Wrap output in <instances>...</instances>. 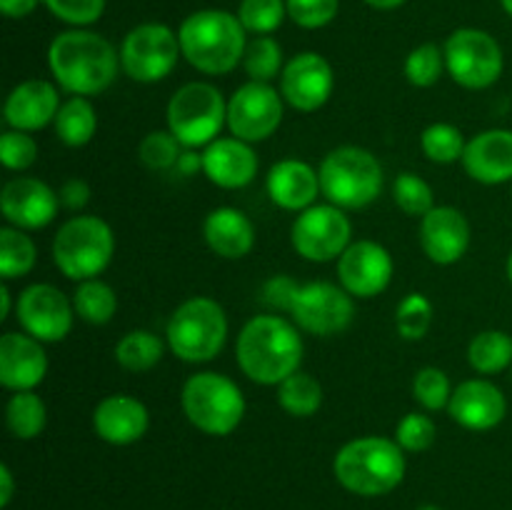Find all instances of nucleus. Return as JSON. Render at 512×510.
I'll return each mask as SVG.
<instances>
[{
  "mask_svg": "<svg viewBox=\"0 0 512 510\" xmlns=\"http://www.w3.org/2000/svg\"><path fill=\"white\" fill-rule=\"evenodd\" d=\"M285 115V98L270 83L248 80L228 100V128L245 143H260L275 135Z\"/></svg>",
  "mask_w": 512,
  "mask_h": 510,
  "instance_id": "nucleus-14",
  "label": "nucleus"
},
{
  "mask_svg": "<svg viewBox=\"0 0 512 510\" xmlns=\"http://www.w3.org/2000/svg\"><path fill=\"white\" fill-rule=\"evenodd\" d=\"M303 350L298 325L280 315H255L240 330L235 360L253 383L280 385L300 370Z\"/></svg>",
  "mask_w": 512,
  "mask_h": 510,
  "instance_id": "nucleus-2",
  "label": "nucleus"
},
{
  "mask_svg": "<svg viewBox=\"0 0 512 510\" xmlns=\"http://www.w3.org/2000/svg\"><path fill=\"white\" fill-rule=\"evenodd\" d=\"M180 153H183V145L178 143L170 130H150L138 145V158L145 168L155 170H173L178 163Z\"/></svg>",
  "mask_w": 512,
  "mask_h": 510,
  "instance_id": "nucleus-40",
  "label": "nucleus"
},
{
  "mask_svg": "<svg viewBox=\"0 0 512 510\" xmlns=\"http://www.w3.org/2000/svg\"><path fill=\"white\" fill-rule=\"evenodd\" d=\"M415 510H440L438 505H420V508H415Z\"/></svg>",
  "mask_w": 512,
  "mask_h": 510,
  "instance_id": "nucleus-56",
  "label": "nucleus"
},
{
  "mask_svg": "<svg viewBox=\"0 0 512 510\" xmlns=\"http://www.w3.org/2000/svg\"><path fill=\"white\" fill-rule=\"evenodd\" d=\"M288 15L305 30H318L333 23L340 10V0H285Z\"/></svg>",
  "mask_w": 512,
  "mask_h": 510,
  "instance_id": "nucleus-45",
  "label": "nucleus"
},
{
  "mask_svg": "<svg viewBox=\"0 0 512 510\" xmlns=\"http://www.w3.org/2000/svg\"><path fill=\"white\" fill-rule=\"evenodd\" d=\"M53 125L60 143L68 145V148H83L98 133V113L88 98L73 95L60 105Z\"/></svg>",
  "mask_w": 512,
  "mask_h": 510,
  "instance_id": "nucleus-28",
  "label": "nucleus"
},
{
  "mask_svg": "<svg viewBox=\"0 0 512 510\" xmlns=\"http://www.w3.org/2000/svg\"><path fill=\"white\" fill-rule=\"evenodd\" d=\"M185 418L200 433L225 438L245 418V395L233 378L215 370H203L185 380L180 393Z\"/></svg>",
  "mask_w": 512,
  "mask_h": 510,
  "instance_id": "nucleus-7",
  "label": "nucleus"
},
{
  "mask_svg": "<svg viewBox=\"0 0 512 510\" xmlns=\"http://www.w3.org/2000/svg\"><path fill=\"white\" fill-rule=\"evenodd\" d=\"M38 160V143L25 130H5L0 135V163L13 173H23Z\"/></svg>",
  "mask_w": 512,
  "mask_h": 510,
  "instance_id": "nucleus-43",
  "label": "nucleus"
},
{
  "mask_svg": "<svg viewBox=\"0 0 512 510\" xmlns=\"http://www.w3.org/2000/svg\"><path fill=\"white\" fill-rule=\"evenodd\" d=\"M165 340L175 358L185 363H210L228 340V315L218 300L195 295L173 310L165 328Z\"/></svg>",
  "mask_w": 512,
  "mask_h": 510,
  "instance_id": "nucleus-5",
  "label": "nucleus"
},
{
  "mask_svg": "<svg viewBox=\"0 0 512 510\" xmlns=\"http://www.w3.org/2000/svg\"><path fill=\"white\" fill-rule=\"evenodd\" d=\"M35 260H38V248L25 230L13 225L0 228V275L5 283L25 278L35 268Z\"/></svg>",
  "mask_w": 512,
  "mask_h": 510,
  "instance_id": "nucleus-33",
  "label": "nucleus"
},
{
  "mask_svg": "<svg viewBox=\"0 0 512 510\" xmlns=\"http://www.w3.org/2000/svg\"><path fill=\"white\" fill-rule=\"evenodd\" d=\"M335 90L333 65L320 53L305 50L290 58L280 73V93L290 108L315 113L330 100Z\"/></svg>",
  "mask_w": 512,
  "mask_h": 510,
  "instance_id": "nucleus-17",
  "label": "nucleus"
},
{
  "mask_svg": "<svg viewBox=\"0 0 512 510\" xmlns=\"http://www.w3.org/2000/svg\"><path fill=\"white\" fill-rule=\"evenodd\" d=\"M450 418L465 430H493L508 415V400L495 383L485 378H470L455 385L448 403Z\"/></svg>",
  "mask_w": 512,
  "mask_h": 510,
  "instance_id": "nucleus-19",
  "label": "nucleus"
},
{
  "mask_svg": "<svg viewBox=\"0 0 512 510\" xmlns=\"http://www.w3.org/2000/svg\"><path fill=\"white\" fill-rule=\"evenodd\" d=\"M288 15L285 0H243L238 8V18L248 33L270 35L283 25Z\"/></svg>",
  "mask_w": 512,
  "mask_h": 510,
  "instance_id": "nucleus-41",
  "label": "nucleus"
},
{
  "mask_svg": "<svg viewBox=\"0 0 512 510\" xmlns=\"http://www.w3.org/2000/svg\"><path fill=\"white\" fill-rule=\"evenodd\" d=\"M40 0H0V10L5 18H25L38 8Z\"/></svg>",
  "mask_w": 512,
  "mask_h": 510,
  "instance_id": "nucleus-50",
  "label": "nucleus"
},
{
  "mask_svg": "<svg viewBox=\"0 0 512 510\" xmlns=\"http://www.w3.org/2000/svg\"><path fill=\"white\" fill-rule=\"evenodd\" d=\"M468 363L475 373L495 375L512 365V335L505 330H483L468 345Z\"/></svg>",
  "mask_w": 512,
  "mask_h": 510,
  "instance_id": "nucleus-32",
  "label": "nucleus"
},
{
  "mask_svg": "<svg viewBox=\"0 0 512 510\" xmlns=\"http://www.w3.org/2000/svg\"><path fill=\"white\" fill-rule=\"evenodd\" d=\"M298 290H300V283L295 278H290V275H273L270 280H265L260 298H263V303L268 305V308L290 313Z\"/></svg>",
  "mask_w": 512,
  "mask_h": 510,
  "instance_id": "nucleus-47",
  "label": "nucleus"
},
{
  "mask_svg": "<svg viewBox=\"0 0 512 510\" xmlns=\"http://www.w3.org/2000/svg\"><path fill=\"white\" fill-rule=\"evenodd\" d=\"M48 68L65 93L90 98L115 83L120 53L108 38L93 30H65L50 43Z\"/></svg>",
  "mask_w": 512,
  "mask_h": 510,
  "instance_id": "nucleus-1",
  "label": "nucleus"
},
{
  "mask_svg": "<svg viewBox=\"0 0 512 510\" xmlns=\"http://www.w3.org/2000/svg\"><path fill=\"white\" fill-rule=\"evenodd\" d=\"M323 385L310 373H293L278 385V403L293 418H310L323 405Z\"/></svg>",
  "mask_w": 512,
  "mask_h": 510,
  "instance_id": "nucleus-34",
  "label": "nucleus"
},
{
  "mask_svg": "<svg viewBox=\"0 0 512 510\" xmlns=\"http://www.w3.org/2000/svg\"><path fill=\"white\" fill-rule=\"evenodd\" d=\"M175 173L185 175V178H190V175H195L198 170H203V153H195L193 148H185L183 153H180L178 163H175Z\"/></svg>",
  "mask_w": 512,
  "mask_h": 510,
  "instance_id": "nucleus-49",
  "label": "nucleus"
},
{
  "mask_svg": "<svg viewBox=\"0 0 512 510\" xmlns=\"http://www.w3.org/2000/svg\"><path fill=\"white\" fill-rule=\"evenodd\" d=\"M438 438V428L430 415L423 413H408L395 428V440L405 453H423Z\"/></svg>",
  "mask_w": 512,
  "mask_h": 510,
  "instance_id": "nucleus-44",
  "label": "nucleus"
},
{
  "mask_svg": "<svg viewBox=\"0 0 512 510\" xmlns=\"http://www.w3.org/2000/svg\"><path fill=\"white\" fill-rule=\"evenodd\" d=\"M73 308L80 320L90 325H108L118 313V295L113 285L100 278H90L78 283L73 293Z\"/></svg>",
  "mask_w": 512,
  "mask_h": 510,
  "instance_id": "nucleus-30",
  "label": "nucleus"
},
{
  "mask_svg": "<svg viewBox=\"0 0 512 510\" xmlns=\"http://www.w3.org/2000/svg\"><path fill=\"white\" fill-rule=\"evenodd\" d=\"M445 70L468 90H485L503 75V48L490 33L478 28H460L445 40Z\"/></svg>",
  "mask_w": 512,
  "mask_h": 510,
  "instance_id": "nucleus-10",
  "label": "nucleus"
},
{
  "mask_svg": "<svg viewBox=\"0 0 512 510\" xmlns=\"http://www.w3.org/2000/svg\"><path fill=\"white\" fill-rule=\"evenodd\" d=\"M150 413L143 400L115 393L100 400L93 410V430L110 445H133L148 433Z\"/></svg>",
  "mask_w": 512,
  "mask_h": 510,
  "instance_id": "nucleus-24",
  "label": "nucleus"
},
{
  "mask_svg": "<svg viewBox=\"0 0 512 510\" xmlns=\"http://www.w3.org/2000/svg\"><path fill=\"white\" fill-rule=\"evenodd\" d=\"M13 473H10L8 465H0V508H8L10 500H13Z\"/></svg>",
  "mask_w": 512,
  "mask_h": 510,
  "instance_id": "nucleus-51",
  "label": "nucleus"
},
{
  "mask_svg": "<svg viewBox=\"0 0 512 510\" xmlns=\"http://www.w3.org/2000/svg\"><path fill=\"white\" fill-rule=\"evenodd\" d=\"M165 343L150 330H130L115 343V360L130 373H148L163 360Z\"/></svg>",
  "mask_w": 512,
  "mask_h": 510,
  "instance_id": "nucleus-31",
  "label": "nucleus"
},
{
  "mask_svg": "<svg viewBox=\"0 0 512 510\" xmlns=\"http://www.w3.org/2000/svg\"><path fill=\"white\" fill-rule=\"evenodd\" d=\"M290 243L300 258L310 263H330L353 243V223L338 205L315 203L293 220Z\"/></svg>",
  "mask_w": 512,
  "mask_h": 510,
  "instance_id": "nucleus-12",
  "label": "nucleus"
},
{
  "mask_svg": "<svg viewBox=\"0 0 512 510\" xmlns=\"http://www.w3.org/2000/svg\"><path fill=\"white\" fill-rule=\"evenodd\" d=\"M393 200L405 215L423 218L435 208L433 188L418 173H400L393 183Z\"/></svg>",
  "mask_w": 512,
  "mask_h": 510,
  "instance_id": "nucleus-38",
  "label": "nucleus"
},
{
  "mask_svg": "<svg viewBox=\"0 0 512 510\" xmlns=\"http://www.w3.org/2000/svg\"><path fill=\"white\" fill-rule=\"evenodd\" d=\"M60 195L50 188L48 183L38 178H20L8 180L0 193V210L8 225L20 230H40L50 225L58 215Z\"/></svg>",
  "mask_w": 512,
  "mask_h": 510,
  "instance_id": "nucleus-18",
  "label": "nucleus"
},
{
  "mask_svg": "<svg viewBox=\"0 0 512 510\" xmlns=\"http://www.w3.org/2000/svg\"><path fill=\"white\" fill-rule=\"evenodd\" d=\"M228 125V100L213 83H185L168 103V130L183 148H208Z\"/></svg>",
  "mask_w": 512,
  "mask_h": 510,
  "instance_id": "nucleus-9",
  "label": "nucleus"
},
{
  "mask_svg": "<svg viewBox=\"0 0 512 510\" xmlns=\"http://www.w3.org/2000/svg\"><path fill=\"white\" fill-rule=\"evenodd\" d=\"M115 255L113 228L98 215H75L65 220L53 238V263L65 278H98Z\"/></svg>",
  "mask_w": 512,
  "mask_h": 510,
  "instance_id": "nucleus-8",
  "label": "nucleus"
},
{
  "mask_svg": "<svg viewBox=\"0 0 512 510\" xmlns=\"http://www.w3.org/2000/svg\"><path fill=\"white\" fill-rule=\"evenodd\" d=\"M433 303L425 293H408L395 310V330L403 340H423L433 325Z\"/></svg>",
  "mask_w": 512,
  "mask_h": 510,
  "instance_id": "nucleus-37",
  "label": "nucleus"
},
{
  "mask_svg": "<svg viewBox=\"0 0 512 510\" xmlns=\"http://www.w3.org/2000/svg\"><path fill=\"white\" fill-rule=\"evenodd\" d=\"M203 238L220 258L240 260L255 248V225L243 210L233 205H220L205 215Z\"/></svg>",
  "mask_w": 512,
  "mask_h": 510,
  "instance_id": "nucleus-27",
  "label": "nucleus"
},
{
  "mask_svg": "<svg viewBox=\"0 0 512 510\" xmlns=\"http://www.w3.org/2000/svg\"><path fill=\"white\" fill-rule=\"evenodd\" d=\"M265 190H268V198L273 200L278 208L293 210V213H303L305 208L315 205V198L323 193V190H320L318 170L298 158L278 160V163L268 170Z\"/></svg>",
  "mask_w": 512,
  "mask_h": 510,
  "instance_id": "nucleus-26",
  "label": "nucleus"
},
{
  "mask_svg": "<svg viewBox=\"0 0 512 510\" xmlns=\"http://www.w3.org/2000/svg\"><path fill=\"white\" fill-rule=\"evenodd\" d=\"M445 70V53L435 43H423L405 58V78L415 88H433Z\"/></svg>",
  "mask_w": 512,
  "mask_h": 510,
  "instance_id": "nucleus-39",
  "label": "nucleus"
},
{
  "mask_svg": "<svg viewBox=\"0 0 512 510\" xmlns=\"http://www.w3.org/2000/svg\"><path fill=\"white\" fill-rule=\"evenodd\" d=\"M508 280L512 283V250H510V255H508Z\"/></svg>",
  "mask_w": 512,
  "mask_h": 510,
  "instance_id": "nucleus-55",
  "label": "nucleus"
},
{
  "mask_svg": "<svg viewBox=\"0 0 512 510\" xmlns=\"http://www.w3.org/2000/svg\"><path fill=\"white\" fill-rule=\"evenodd\" d=\"M463 168L475 183H512V130L490 128L468 140Z\"/></svg>",
  "mask_w": 512,
  "mask_h": 510,
  "instance_id": "nucleus-25",
  "label": "nucleus"
},
{
  "mask_svg": "<svg viewBox=\"0 0 512 510\" xmlns=\"http://www.w3.org/2000/svg\"><path fill=\"white\" fill-rule=\"evenodd\" d=\"M45 8L68 25H93L105 10V0H43Z\"/></svg>",
  "mask_w": 512,
  "mask_h": 510,
  "instance_id": "nucleus-46",
  "label": "nucleus"
},
{
  "mask_svg": "<svg viewBox=\"0 0 512 510\" xmlns=\"http://www.w3.org/2000/svg\"><path fill=\"white\" fill-rule=\"evenodd\" d=\"M365 3L375 10H395V8H400L405 0H365Z\"/></svg>",
  "mask_w": 512,
  "mask_h": 510,
  "instance_id": "nucleus-53",
  "label": "nucleus"
},
{
  "mask_svg": "<svg viewBox=\"0 0 512 510\" xmlns=\"http://www.w3.org/2000/svg\"><path fill=\"white\" fill-rule=\"evenodd\" d=\"M243 68L248 78L258 80V83H270V80L278 78L285 68L283 48H280L278 40L270 38V35H255L245 48Z\"/></svg>",
  "mask_w": 512,
  "mask_h": 510,
  "instance_id": "nucleus-36",
  "label": "nucleus"
},
{
  "mask_svg": "<svg viewBox=\"0 0 512 510\" xmlns=\"http://www.w3.org/2000/svg\"><path fill=\"white\" fill-rule=\"evenodd\" d=\"M18 323L23 333L40 343H60L70 335L75 323L73 298L50 283H33L18 295L15 303Z\"/></svg>",
  "mask_w": 512,
  "mask_h": 510,
  "instance_id": "nucleus-15",
  "label": "nucleus"
},
{
  "mask_svg": "<svg viewBox=\"0 0 512 510\" xmlns=\"http://www.w3.org/2000/svg\"><path fill=\"white\" fill-rule=\"evenodd\" d=\"M318 173L325 200L343 210L368 208L383 190V165L360 145L333 148L323 158Z\"/></svg>",
  "mask_w": 512,
  "mask_h": 510,
  "instance_id": "nucleus-6",
  "label": "nucleus"
},
{
  "mask_svg": "<svg viewBox=\"0 0 512 510\" xmlns=\"http://www.w3.org/2000/svg\"><path fill=\"white\" fill-rule=\"evenodd\" d=\"M60 205L68 210H83L90 203V185L83 178H70L58 190Z\"/></svg>",
  "mask_w": 512,
  "mask_h": 510,
  "instance_id": "nucleus-48",
  "label": "nucleus"
},
{
  "mask_svg": "<svg viewBox=\"0 0 512 510\" xmlns=\"http://www.w3.org/2000/svg\"><path fill=\"white\" fill-rule=\"evenodd\" d=\"M465 145H468V140H465L463 130L453 123H433L420 135V148H423L425 158L438 165L463 160Z\"/></svg>",
  "mask_w": 512,
  "mask_h": 510,
  "instance_id": "nucleus-35",
  "label": "nucleus"
},
{
  "mask_svg": "<svg viewBox=\"0 0 512 510\" xmlns=\"http://www.w3.org/2000/svg\"><path fill=\"white\" fill-rule=\"evenodd\" d=\"M5 425L18 440H33L48 425V408L35 390H18L5 405Z\"/></svg>",
  "mask_w": 512,
  "mask_h": 510,
  "instance_id": "nucleus-29",
  "label": "nucleus"
},
{
  "mask_svg": "<svg viewBox=\"0 0 512 510\" xmlns=\"http://www.w3.org/2000/svg\"><path fill=\"white\" fill-rule=\"evenodd\" d=\"M10 298H13V295H10L8 283H3L0 285V320H5L10 315Z\"/></svg>",
  "mask_w": 512,
  "mask_h": 510,
  "instance_id": "nucleus-52",
  "label": "nucleus"
},
{
  "mask_svg": "<svg viewBox=\"0 0 512 510\" xmlns=\"http://www.w3.org/2000/svg\"><path fill=\"white\" fill-rule=\"evenodd\" d=\"M180 38L163 23H143L125 35L120 45V68L135 83H160L178 65Z\"/></svg>",
  "mask_w": 512,
  "mask_h": 510,
  "instance_id": "nucleus-11",
  "label": "nucleus"
},
{
  "mask_svg": "<svg viewBox=\"0 0 512 510\" xmlns=\"http://www.w3.org/2000/svg\"><path fill=\"white\" fill-rule=\"evenodd\" d=\"M203 173L223 190L248 188L258 178V155L253 145L235 138H218L203 148Z\"/></svg>",
  "mask_w": 512,
  "mask_h": 510,
  "instance_id": "nucleus-23",
  "label": "nucleus"
},
{
  "mask_svg": "<svg viewBox=\"0 0 512 510\" xmlns=\"http://www.w3.org/2000/svg\"><path fill=\"white\" fill-rule=\"evenodd\" d=\"M28 333H3L0 338V383L13 390H35L48 375V353Z\"/></svg>",
  "mask_w": 512,
  "mask_h": 510,
  "instance_id": "nucleus-21",
  "label": "nucleus"
},
{
  "mask_svg": "<svg viewBox=\"0 0 512 510\" xmlns=\"http://www.w3.org/2000/svg\"><path fill=\"white\" fill-rule=\"evenodd\" d=\"M248 30L228 10H198L178 30L183 58L205 75H225L245 58Z\"/></svg>",
  "mask_w": 512,
  "mask_h": 510,
  "instance_id": "nucleus-3",
  "label": "nucleus"
},
{
  "mask_svg": "<svg viewBox=\"0 0 512 510\" xmlns=\"http://www.w3.org/2000/svg\"><path fill=\"white\" fill-rule=\"evenodd\" d=\"M405 450L398 440L365 435L345 443L335 453L333 473L335 480L348 493L363 498H378L398 488L405 478Z\"/></svg>",
  "mask_w": 512,
  "mask_h": 510,
  "instance_id": "nucleus-4",
  "label": "nucleus"
},
{
  "mask_svg": "<svg viewBox=\"0 0 512 510\" xmlns=\"http://www.w3.org/2000/svg\"><path fill=\"white\" fill-rule=\"evenodd\" d=\"M500 3H503L505 13H508V15H510V18H512V0H500Z\"/></svg>",
  "mask_w": 512,
  "mask_h": 510,
  "instance_id": "nucleus-54",
  "label": "nucleus"
},
{
  "mask_svg": "<svg viewBox=\"0 0 512 510\" xmlns=\"http://www.w3.org/2000/svg\"><path fill=\"white\" fill-rule=\"evenodd\" d=\"M420 248L435 265H455L470 248V223L463 210L435 205L420 218Z\"/></svg>",
  "mask_w": 512,
  "mask_h": 510,
  "instance_id": "nucleus-20",
  "label": "nucleus"
},
{
  "mask_svg": "<svg viewBox=\"0 0 512 510\" xmlns=\"http://www.w3.org/2000/svg\"><path fill=\"white\" fill-rule=\"evenodd\" d=\"M450 395H453V385L445 370L428 365V368H420L413 378V398L423 405L430 413H438V410L448 408Z\"/></svg>",
  "mask_w": 512,
  "mask_h": 510,
  "instance_id": "nucleus-42",
  "label": "nucleus"
},
{
  "mask_svg": "<svg viewBox=\"0 0 512 510\" xmlns=\"http://www.w3.org/2000/svg\"><path fill=\"white\" fill-rule=\"evenodd\" d=\"M60 105L63 103H60L58 88L50 80L30 78L10 90L5 98L3 115L8 128L35 133V130L55 123Z\"/></svg>",
  "mask_w": 512,
  "mask_h": 510,
  "instance_id": "nucleus-22",
  "label": "nucleus"
},
{
  "mask_svg": "<svg viewBox=\"0 0 512 510\" xmlns=\"http://www.w3.org/2000/svg\"><path fill=\"white\" fill-rule=\"evenodd\" d=\"M395 263L393 255L385 245L375 240H353L343 255L338 258L340 285L353 298L370 300L385 293L393 280Z\"/></svg>",
  "mask_w": 512,
  "mask_h": 510,
  "instance_id": "nucleus-16",
  "label": "nucleus"
},
{
  "mask_svg": "<svg viewBox=\"0 0 512 510\" xmlns=\"http://www.w3.org/2000/svg\"><path fill=\"white\" fill-rule=\"evenodd\" d=\"M290 318L303 333L318 338H333L345 333L355 318V300L343 285L328 280H313L300 285Z\"/></svg>",
  "mask_w": 512,
  "mask_h": 510,
  "instance_id": "nucleus-13",
  "label": "nucleus"
}]
</instances>
